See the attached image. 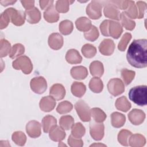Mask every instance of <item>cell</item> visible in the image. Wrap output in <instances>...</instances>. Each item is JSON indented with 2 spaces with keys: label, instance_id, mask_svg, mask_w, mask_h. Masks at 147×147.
<instances>
[{
  "label": "cell",
  "instance_id": "obj_45",
  "mask_svg": "<svg viewBox=\"0 0 147 147\" xmlns=\"http://www.w3.org/2000/svg\"><path fill=\"white\" fill-rule=\"evenodd\" d=\"M11 49L10 43L6 39L2 38L0 41V56L1 57H5L9 54Z\"/></svg>",
  "mask_w": 147,
  "mask_h": 147
},
{
  "label": "cell",
  "instance_id": "obj_10",
  "mask_svg": "<svg viewBox=\"0 0 147 147\" xmlns=\"http://www.w3.org/2000/svg\"><path fill=\"white\" fill-rule=\"evenodd\" d=\"M105 126L102 122H91L90 123V133L96 141L101 140L104 136Z\"/></svg>",
  "mask_w": 147,
  "mask_h": 147
},
{
  "label": "cell",
  "instance_id": "obj_4",
  "mask_svg": "<svg viewBox=\"0 0 147 147\" xmlns=\"http://www.w3.org/2000/svg\"><path fill=\"white\" fill-rule=\"evenodd\" d=\"M103 1H92L86 7V13L92 20H98L102 16Z\"/></svg>",
  "mask_w": 147,
  "mask_h": 147
},
{
  "label": "cell",
  "instance_id": "obj_49",
  "mask_svg": "<svg viewBox=\"0 0 147 147\" xmlns=\"http://www.w3.org/2000/svg\"><path fill=\"white\" fill-rule=\"evenodd\" d=\"M10 18L7 14V13L5 10L1 14L0 17V29H3L6 28L10 22Z\"/></svg>",
  "mask_w": 147,
  "mask_h": 147
},
{
  "label": "cell",
  "instance_id": "obj_35",
  "mask_svg": "<svg viewBox=\"0 0 147 147\" xmlns=\"http://www.w3.org/2000/svg\"><path fill=\"white\" fill-rule=\"evenodd\" d=\"M24 52H25L24 46L20 43H17L11 48L9 56L11 59H14L17 57H18L23 55Z\"/></svg>",
  "mask_w": 147,
  "mask_h": 147
},
{
  "label": "cell",
  "instance_id": "obj_23",
  "mask_svg": "<svg viewBox=\"0 0 147 147\" xmlns=\"http://www.w3.org/2000/svg\"><path fill=\"white\" fill-rule=\"evenodd\" d=\"M91 75L96 77H101L104 73V67L103 63L99 61H92L89 67Z\"/></svg>",
  "mask_w": 147,
  "mask_h": 147
},
{
  "label": "cell",
  "instance_id": "obj_15",
  "mask_svg": "<svg viewBox=\"0 0 147 147\" xmlns=\"http://www.w3.org/2000/svg\"><path fill=\"white\" fill-rule=\"evenodd\" d=\"M49 94L55 100H60L64 98L65 89L61 84L56 83L53 84L50 88Z\"/></svg>",
  "mask_w": 147,
  "mask_h": 147
},
{
  "label": "cell",
  "instance_id": "obj_32",
  "mask_svg": "<svg viewBox=\"0 0 147 147\" xmlns=\"http://www.w3.org/2000/svg\"><path fill=\"white\" fill-rule=\"evenodd\" d=\"M73 29V23L69 20H63L59 24V31L64 35H68L71 34Z\"/></svg>",
  "mask_w": 147,
  "mask_h": 147
},
{
  "label": "cell",
  "instance_id": "obj_54",
  "mask_svg": "<svg viewBox=\"0 0 147 147\" xmlns=\"http://www.w3.org/2000/svg\"><path fill=\"white\" fill-rule=\"evenodd\" d=\"M106 146V145L102 144H94L90 145V146Z\"/></svg>",
  "mask_w": 147,
  "mask_h": 147
},
{
  "label": "cell",
  "instance_id": "obj_17",
  "mask_svg": "<svg viewBox=\"0 0 147 147\" xmlns=\"http://www.w3.org/2000/svg\"><path fill=\"white\" fill-rule=\"evenodd\" d=\"M56 100L51 96H46L42 98L40 101V109L44 112L51 111L55 107Z\"/></svg>",
  "mask_w": 147,
  "mask_h": 147
},
{
  "label": "cell",
  "instance_id": "obj_34",
  "mask_svg": "<svg viewBox=\"0 0 147 147\" xmlns=\"http://www.w3.org/2000/svg\"><path fill=\"white\" fill-rule=\"evenodd\" d=\"M85 133L86 129L80 122L74 124L71 127V135L75 138H80L82 137L85 134Z\"/></svg>",
  "mask_w": 147,
  "mask_h": 147
},
{
  "label": "cell",
  "instance_id": "obj_26",
  "mask_svg": "<svg viewBox=\"0 0 147 147\" xmlns=\"http://www.w3.org/2000/svg\"><path fill=\"white\" fill-rule=\"evenodd\" d=\"M146 139L141 134H131L129 140V145L133 147H141L145 145Z\"/></svg>",
  "mask_w": 147,
  "mask_h": 147
},
{
  "label": "cell",
  "instance_id": "obj_28",
  "mask_svg": "<svg viewBox=\"0 0 147 147\" xmlns=\"http://www.w3.org/2000/svg\"><path fill=\"white\" fill-rule=\"evenodd\" d=\"M41 123L43 131L45 133H48L53 126L56 125L57 120L53 116L47 115L42 118Z\"/></svg>",
  "mask_w": 147,
  "mask_h": 147
},
{
  "label": "cell",
  "instance_id": "obj_30",
  "mask_svg": "<svg viewBox=\"0 0 147 147\" xmlns=\"http://www.w3.org/2000/svg\"><path fill=\"white\" fill-rule=\"evenodd\" d=\"M89 88L94 93L100 92L103 88V84L102 80L98 78H92L89 82Z\"/></svg>",
  "mask_w": 147,
  "mask_h": 147
},
{
  "label": "cell",
  "instance_id": "obj_9",
  "mask_svg": "<svg viewBox=\"0 0 147 147\" xmlns=\"http://www.w3.org/2000/svg\"><path fill=\"white\" fill-rule=\"evenodd\" d=\"M32 90L38 94L44 93L47 88V83L45 79L42 76L33 78L30 82Z\"/></svg>",
  "mask_w": 147,
  "mask_h": 147
},
{
  "label": "cell",
  "instance_id": "obj_12",
  "mask_svg": "<svg viewBox=\"0 0 147 147\" xmlns=\"http://www.w3.org/2000/svg\"><path fill=\"white\" fill-rule=\"evenodd\" d=\"M128 118L132 124L134 125H139L144 121L145 119V114L140 109H134L128 114Z\"/></svg>",
  "mask_w": 147,
  "mask_h": 147
},
{
  "label": "cell",
  "instance_id": "obj_19",
  "mask_svg": "<svg viewBox=\"0 0 147 147\" xmlns=\"http://www.w3.org/2000/svg\"><path fill=\"white\" fill-rule=\"evenodd\" d=\"M43 16L45 20L49 23L56 22L59 19V14L53 5H52L45 10Z\"/></svg>",
  "mask_w": 147,
  "mask_h": 147
},
{
  "label": "cell",
  "instance_id": "obj_3",
  "mask_svg": "<svg viewBox=\"0 0 147 147\" xmlns=\"http://www.w3.org/2000/svg\"><path fill=\"white\" fill-rule=\"evenodd\" d=\"M13 67L16 70H21L25 74H29L32 71L33 64L29 59L26 56H22L12 63Z\"/></svg>",
  "mask_w": 147,
  "mask_h": 147
},
{
  "label": "cell",
  "instance_id": "obj_46",
  "mask_svg": "<svg viewBox=\"0 0 147 147\" xmlns=\"http://www.w3.org/2000/svg\"><path fill=\"white\" fill-rule=\"evenodd\" d=\"M131 38V34L130 33H125L122 37L118 44V49L121 51H125L129 42Z\"/></svg>",
  "mask_w": 147,
  "mask_h": 147
},
{
  "label": "cell",
  "instance_id": "obj_41",
  "mask_svg": "<svg viewBox=\"0 0 147 147\" xmlns=\"http://www.w3.org/2000/svg\"><path fill=\"white\" fill-rule=\"evenodd\" d=\"M74 2V1H57L56 2V9L59 13H67L69 10V5Z\"/></svg>",
  "mask_w": 147,
  "mask_h": 147
},
{
  "label": "cell",
  "instance_id": "obj_51",
  "mask_svg": "<svg viewBox=\"0 0 147 147\" xmlns=\"http://www.w3.org/2000/svg\"><path fill=\"white\" fill-rule=\"evenodd\" d=\"M20 2L26 10H29L34 7V1H21Z\"/></svg>",
  "mask_w": 147,
  "mask_h": 147
},
{
  "label": "cell",
  "instance_id": "obj_47",
  "mask_svg": "<svg viewBox=\"0 0 147 147\" xmlns=\"http://www.w3.org/2000/svg\"><path fill=\"white\" fill-rule=\"evenodd\" d=\"M136 7L137 10V17L138 19H141L144 17L145 12L146 9V3L144 1H138L136 2Z\"/></svg>",
  "mask_w": 147,
  "mask_h": 147
},
{
  "label": "cell",
  "instance_id": "obj_29",
  "mask_svg": "<svg viewBox=\"0 0 147 147\" xmlns=\"http://www.w3.org/2000/svg\"><path fill=\"white\" fill-rule=\"evenodd\" d=\"M115 105L118 110L123 112H127L131 106V103L125 96L118 98L115 101Z\"/></svg>",
  "mask_w": 147,
  "mask_h": 147
},
{
  "label": "cell",
  "instance_id": "obj_40",
  "mask_svg": "<svg viewBox=\"0 0 147 147\" xmlns=\"http://www.w3.org/2000/svg\"><path fill=\"white\" fill-rule=\"evenodd\" d=\"M124 13L131 19H136L137 17V10L134 1H129L128 5Z\"/></svg>",
  "mask_w": 147,
  "mask_h": 147
},
{
  "label": "cell",
  "instance_id": "obj_21",
  "mask_svg": "<svg viewBox=\"0 0 147 147\" xmlns=\"http://www.w3.org/2000/svg\"><path fill=\"white\" fill-rule=\"evenodd\" d=\"M72 77L76 80L84 79L88 75L87 69L83 66H75L71 68L70 71Z\"/></svg>",
  "mask_w": 147,
  "mask_h": 147
},
{
  "label": "cell",
  "instance_id": "obj_7",
  "mask_svg": "<svg viewBox=\"0 0 147 147\" xmlns=\"http://www.w3.org/2000/svg\"><path fill=\"white\" fill-rule=\"evenodd\" d=\"M110 94L116 96L122 94L125 91V86L123 82L119 78L110 79L107 85Z\"/></svg>",
  "mask_w": 147,
  "mask_h": 147
},
{
  "label": "cell",
  "instance_id": "obj_38",
  "mask_svg": "<svg viewBox=\"0 0 147 147\" xmlns=\"http://www.w3.org/2000/svg\"><path fill=\"white\" fill-rule=\"evenodd\" d=\"M131 134V132L128 130H121L118 134V142L123 146H128L129 140Z\"/></svg>",
  "mask_w": 147,
  "mask_h": 147
},
{
  "label": "cell",
  "instance_id": "obj_6",
  "mask_svg": "<svg viewBox=\"0 0 147 147\" xmlns=\"http://www.w3.org/2000/svg\"><path fill=\"white\" fill-rule=\"evenodd\" d=\"M103 5L104 6L103 13L105 17L117 21L120 20L121 13L119 9L111 1H103Z\"/></svg>",
  "mask_w": 147,
  "mask_h": 147
},
{
  "label": "cell",
  "instance_id": "obj_43",
  "mask_svg": "<svg viewBox=\"0 0 147 147\" xmlns=\"http://www.w3.org/2000/svg\"><path fill=\"white\" fill-rule=\"evenodd\" d=\"M121 77L126 85H129L134 78L136 72L127 69H122L121 71Z\"/></svg>",
  "mask_w": 147,
  "mask_h": 147
},
{
  "label": "cell",
  "instance_id": "obj_39",
  "mask_svg": "<svg viewBox=\"0 0 147 147\" xmlns=\"http://www.w3.org/2000/svg\"><path fill=\"white\" fill-rule=\"evenodd\" d=\"M11 139L17 145L24 146L26 141V136L22 131H16L13 133Z\"/></svg>",
  "mask_w": 147,
  "mask_h": 147
},
{
  "label": "cell",
  "instance_id": "obj_42",
  "mask_svg": "<svg viewBox=\"0 0 147 147\" xmlns=\"http://www.w3.org/2000/svg\"><path fill=\"white\" fill-rule=\"evenodd\" d=\"M73 108L72 104L67 100H64L60 102L56 108V111L61 114L69 113Z\"/></svg>",
  "mask_w": 147,
  "mask_h": 147
},
{
  "label": "cell",
  "instance_id": "obj_8",
  "mask_svg": "<svg viewBox=\"0 0 147 147\" xmlns=\"http://www.w3.org/2000/svg\"><path fill=\"white\" fill-rule=\"evenodd\" d=\"M9 14L11 22L16 26L22 25L25 20V13L21 10H18L13 7H9L5 10Z\"/></svg>",
  "mask_w": 147,
  "mask_h": 147
},
{
  "label": "cell",
  "instance_id": "obj_11",
  "mask_svg": "<svg viewBox=\"0 0 147 147\" xmlns=\"http://www.w3.org/2000/svg\"><path fill=\"white\" fill-rule=\"evenodd\" d=\"M26 131L28 136L35 138L40 136L41 134V126L40 123L35 120L29 121L26 125Z\"/></svg>",
  "mask_w": 147,
  "mask_h": 147
},
{
  "label": "cell",
  "instance_id": "obj_18",
  "mask_svg": "<svg viewBox=\"0 0 147 147\" xmlns=\"http://www.w3.org/2000/svg\"><path fill=\"white\" fill-rule=\"evenodd\" d=\"M49 136L52 141L60 142L65 138L66 133L64 129H63L60 126L55 125L49 131Z\"/></svg>",
  "mask_w": 147,
  "mask_h": 147
},
{
  "label": "cell",
  "instance_id": "obj_14",
  "mask_svg": "<svg viewBox=\"0 0 147 147\" xmlns=\"http://www.w3.org/2000/svg\"><path fill=\"white\" fill-rule=\"evenodd\" d=\"M48 45L49 47L54 50L60 49L63 45V38L58 33H53L49 36Z\"/></svg>",
  "mask_w": 147,
  "mask_h": 147
},
{
  "label": "cell",
  "instance_id": "obj_22",
  "mask_svg": "<svg viewBox=\"0 0 147 147\" xmlns=\"http://www.w3.org/2000/svg\"><path fill=\"white\" fill-rule=\"evenodd\" d=\"M65 60L68 63L71 64H79L82 61V57L77 50L71 49L66 53Z\"/></svg>",
  "mask_w": 147,
  "mask_h": 147
},
{
  "label": "cell",
  "instance_id": "obj_5",
  "mask_svg": "<svg viewBox=\"0 0 147 147\" xmlns=\"http://www.w3.org/2000/svg\"><path fill=\"white\" fill-rule=\"evenodd\" d=\"M74 106L78 115L82 121L88 122L91 120L90 109L84 100H78Z\"/></svg>",
  "mask_w": 147,
  "mask_h": 147
},
{
  "label": "cell",
  "instance_id": "obj_36",
  "mask_svg": "<svg viewBox=\"0 0 147 147\" xmlns=\"http://www.w3.org/2000/svg\"><path fill=\"white\" fill-rule=\"evenodd\" d=\"M60 126L64 130H69L71 129L74 124V119L71 115H63L60 117L59 120Z\"/></svg>",
  "mask_w": 147,
  "mask_h": 147
},
{
  "label": "cell",
  "instance_id": "obj_13",
  "mask_svg": "<svg viewBox=\"0 0 147 147\" xmlns=\"http://www.w3.org/2000/svg\"><path fill=\"white\" fill-rule=\"evenodd\" d=\"M115 44L114 41L110 38L104 39L99 45V52L105 56L111 55L115 49Z\"/></svg>",
  "mask_w": 147,
  "mask_h": 147
},
{
  "label": "cell",
  "instance_id": "obj_20",
  "mask_svg": "<svg viewBox=\"0 0 147 147\" xmlns=\"http://www.w3.org/2000/svg\"><path fill=\"white\" fill-rule=\"evenodd\" d=\"M123 32L121 25L117 21L109 20V36L115 39L118 38Z\"/></svg>",
  "mask_w": 147,
  "mask_h": 147
},
{
  "label": "cell",
  "instance_id": "obj_33",
  "mask_svg": "<svg viewBox=\"0 0 147 147\" xmlns=\"http://www.w3.org/2000/svg\"><path fill=\"white\" fill-rule=\"evenodd\" d=\"M120 20L122 26L126 29L129 30H132L134 29L136 26V22L132 19L127 17L124 12H122L120 16Z\"/></svg>",
  "mask_w": 147,
  "mask_h": 147
},
{
  "label": "cell",
  "instance_id": "obj_48",
  "mask_svg": "<svg viewBox=\"0 0 147 147\" xmlns=\"http://www.w3.org/2000/svg\"><path fill=\"white\" fill-rule=\"evenodd\" d=\"M68 144L71 147H82L83 145V141L81 138H75L70 135L68 138Z\"/></svg>",
  "mask_w": 147,
  "mask_h": 147
},
{
  "label": "cell",
  "instance_id": "obj_31",
  "mask_svg": "<svg viewBox=\"0 0 147 147\" xmlns=\"http://www.w3.org/2000/svg\"><path fill=\"white\" fill-rule=\"evenodd\" d=\"M91 116L92 117L94 121L97 122H103L106 118V114L100 108L94 107L90 110Z\"/></svg>",
  "mask_w": 147,
  "mask_h": 147
},
{
  "label": "cell",
  "instance_id": "obj_27",
  "mask_svg": "<svg viewBox=\"0 0 147 147\" xmlns=\"http://www.w3.org/2000/svg\"><path fill=\"white\" fill-rule=\"evenodd\" d=\"M72 94L78 98H80L84 95L86 91V87L84 84L82 82H74L71 87Z\"/></svg>",
  "mask_w": 147,
  "mask_h": 147
},
{
  "label": "cell",
  "instance_id": "obj_25",
  "mask_svg": "<svg viewBox=\"0 0 147 147\" xmlns=\"http://www.w3.org/2000/svg\"><path fill=\"white\" fill-rule=\"evenodd\" d=\"M126 121L125 115L118 112H114L111 114V123L113 127L119 128L123 126Z\"/></svg>",
  "mask_w": 147,
  "mask_h": 147
},
{
  "label": "cell",
  "instance_id": "obj_44",
  "mask_svg": "<svg viewBox=\"0 0 147 147\" xmlns=\"http://www.w3.org/2000/svg\"><path fill=\"white\" fill-rule=\"evenodd\" d=\"M99 33L98 28L92 25L91 29L87 31L84 33V38L90 41H95L99 37Z\"/></svg>",
  "mask_w": 147,
  "mask_h": 147
},
{
  "label": "cell",
  "instance_id": "obj_52",
  "mask_svg": "<svg viewBox=\"0 0 147 147\" xmlns=\"http://www.w3.org/2000/svg\"><path fill=\"white\" fill-rule=\"evenodd\" d=\"M40 3V6L42 10L47 9L48 7L53 5V1L51 0V1H39Z\"/></svg>",
  "mask_w": 147,
  "mask_h": 147
},
{
  "label": "cell",
  "instance_id": "obj_2",
  "mask_svg": "<svg viewBox=\"0 0 147 147\" xmlns=\"http://www.w3.org/2000/svg\"><path fill=\"white\" fill-rule=\"evenodd\" d=\"M147 87L145 85H140L131 88L128 93L130 100L140 106L146 105Z\"/></svg>",
  "mask_w": 147,
  "mask_h": 147
},
{
  "label": "cell",
  "instance_id": "obj_16",
  "mask_svg": "<svg viewBox=\"0 0 147 147\" xmlns=\"http://www.w3.org/2000/svg\"><path fill=\"white\" fill-rule=\"evenodd\" d=\"M24 13L25 19L29 23L31 24H37L41 20V13L40 10L36 7H34L29 10H25Z\"/></svg>",
  "mask_w": 147,
  "mask_h": 147
},
{
  "label": "cell",
  "instance_id": "obj_24",
  "mask_svg": "<svg viewBox=\"0 0 147 147\" xmlns=\"http://www.w3.org/2000/svg\"><path fill=\"white\" fill-rule=\"evenodd\" d=\"M75 25L78 30L86 32L91 29L92 25L88 18L86 17H81L76 20Z\"/></svg>",
  "mask_w": 147,
  "mask_h": 147
},
{
  "label": "cell",
  "instance_id": "obj_50",
  "mask_svg": "<svg viewBox=\"0 0 147 147\" xmlns=\"http://www.w3.org/2000/svg\"><path fill=\"white\" fill-rule=\"evenodd\" d=\"M109 20H104L100 25L99 28L102 34L105 36H109Z\"/></svg>",
  "mask_w": 147,
  "mask_h": 147
},
{
  "label": "cell",
  "instance_id": "obj_53",
  "mask_svg": "<svg viewBox=\"0 0 147 147\" xmlns=\"http://www.w3.org/2000/svg\"><path fill=\"white\" fill-rule=\"evenodd\" d=\"M16 2V1H11V0H10V1H9V0L0 1V3L3 6H8V5H13V4H14Z\"/></svg>",
  "mask_w": 147,
  "mask_h": 147
},
{
  "label": "cell",
  "instance_id": "obj_1",
  "mask_svg": "<svg viewBox=\"0 0 147 147\" xmlns=\"http://www.w3.org/2000/svg\"><path fill=\"white\" fill-rule=\"evenodd\" d=\"M146 39L134 40L129 47L126 59L133 67L142 68L147 66Z\"/></svg>",
  "mask_w": 147,
  "mask_h": 147
},
{
  "label": "cell",
  "instance_id": "obj_37",
  "mask_svg": "<svg viewBox=\"0 0 147 147\" xmlns=\"http://www.w3.org/2000/svg\"><path fill=\"white\" fill-rule=\"evenodd\" d=\"M81 51L83 55L86 58H92L96 53V48L90 44H84L82 47Z\"/></svg>",
  "mask_w": 147,
  "mask_h": 147
}]
</instances>
